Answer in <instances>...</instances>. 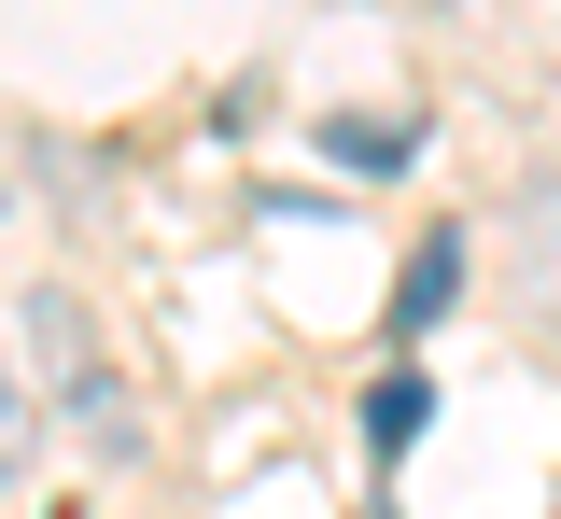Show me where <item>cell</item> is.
<instances>
[{
    "mask_svg": "<svg viewBox=\"0 0 561 519\" xmlns=\"http://www.w3.org/2000/svg\"><path fill=\"white\" fill-rule=\"evenodd\" d=\"M449 309H463V224H435V239L408 253V296H393V337H435Z\"/></svg>",
    "mask_w": 561,
    "mask_h": 519,
    "instance_id": "3957f363",
    "label": "cell"
},
{
    "mask_svg": "<svg viewBox=\"0 0 561 519\" xmlns=\"http://www.w3.org/2000/svg\"><path fill=\"white\" fill-rule=\"evenodd\" d=\"M421 436H435V379H421V366H379V379H365V449L408 463Z\"/></svg>",
    "mask_w": 561,
    "mask_h": 519,
    "instance_id": "277c9868",
    "label": "cell"
},
{
    "mask_svg": "<svg viewBox=\"0 0 561 519\" xmlns=\"http://www.w3.org/2000/svg\"><path fill=\"white\" fill-rule=\"evenodd\" d=\"M28 463V393H14V366H0V477Z\"/></svg>",
    "mask_w": 561,
    "mask_h": 519,
    "instance_id": "8992f818",
    "label": "cell"
},
{
    "mask_svg": "<svg viewBox=\"0 0 561 519\" xmlns=\"http://www.w3.org/2000/svg\"><path fill=\"white\" fill-rule=\"evenodd\" d=\"M337 154H351V169H393V154H408V127H379V113H337Z\"/></svg>",
    "mask_w": 561,
    "mask_h": 519,
    "instance_id": "5b68a950",
    "label": "cell"
},
{
    "mask_svg": "<svg viewBox=\"0 0 561 519\" xmlns=\"http://www.w3.org/2000/svg\"><path fill=\"white\" fill-rule=\"evenodd\" d=\"M57 407H70V436L99 449V463H127V449H140V407H127V379L99 366V351H84V366H57Z\"/></svg>",
    "mask_w": 561,
    "mask_h": 519,
    "instance_id": "6da1fadb",
    "label": "cell"
},
{
    "mask_svg": "<svg viewBox=\"0 0 561 519\" xmlns=\"http://www.w3.org/2000/svg\"><path fill=\"white\" fill-rule=\"evenodd\" d=\"M505 267H519L534 323H561V183H534V197H519V224H505Z\"/></svg>",
    "mask_w": 561,
    "mask_h": 519,
    "instance_id": "7a4b0ae2",
    "label": "cell"
}]
</instances>
